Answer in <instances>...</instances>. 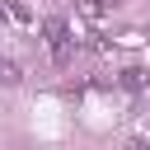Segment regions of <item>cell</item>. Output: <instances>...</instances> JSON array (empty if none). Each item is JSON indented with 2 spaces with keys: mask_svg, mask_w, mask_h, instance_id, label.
Returning a JSON list of instances; mask_svg holds the SVG:
<instances>
[{
  "mask_svg": "<svg viewBox=\"0 0 150 150\" xmlns=\"http://www.w3.org/2000/svg\"><path fill=\"white\" fill-rule=\"evenodd\" d=\"M42 42H52V52H56V47H66V42H75V38H70V23H66L61 14L42 19Z\"/></svg>",
  "mask_w": 150,
  "mask_h": 150,
  "instance_id": "6da1fadb",
  "label": "cell"
},
{
  "mask_svg": "<svg viewBox=\"0 0 150 150\" xmlns=\"http://www.w3.org/2000/svg\"><path fill=\"white\" fill-rule=\"evenodd\" d=\"M108 9H112V0H75V14H80L84 23H103Z\"/></svg>",
  "mask_w": 150,
  "mask_h": 150,
  "instance_id": "7a4b0ae2",
  "label": "cell"
},
{
  "mask_svg": "<svg viewBox=\"0 0 150 150\" xmlns=\"http://www.w3.org/2000/svg\"><path fill=\"white\" fill-rule=\"evenodd\" d=\"M117 84H122L127 94H141V89L150 84V70H145V66H127V70L117 75Z\"/></svg>",
  "mask_w": 150,
  "mask_h": 150,
  "instance_id": "3957f363",
  "label": "cell"
},
{
  "mask_svg": "<svg viewBox=\"0 0 150 150\" xmlns=\"http://www.w3.org/2000/svg\"><path fill=\"white\" fill-rule=\"evenodd\" d=\"M9 19H14V23H33V9H28L23 0H9Z\"/></svg>",
  "mask_w": 150,
  "mask_h": 150,
  "instance_id": "277c9868",
  "label": "cell"
},
{
  "mask_svg": "<svg viewBox=\"0 0 150 150\" xmlns=\"http://www.w3.org/2000/svg\"><path fill=\"white\" fill-rule=\"evenodd\" d=\"M0 80H5V84H19V80H23L19 61H5V66H0Z\"/></svg>",
  "mask_w": 150,
  "mask_h": 150,
  "instance_id": "5b68a950",
  "label": "cell"
},
{
  "mask_svg": "<svg viewBox=\"0 0 150 150\" xmlns=\"http://www.w3.org/2000/svg\"><path fill=\"white\" fill-rule=\"evenodd\" d=\"M52 56H56V66H70V56H75V42H66V47H56Z\"/></svg>",
  "mask_w": 150,
  "mask_h": 150,
  "instance_id": "8992f818",
  "label": "cell"
},
{
  "mask_svg": "<svg viewBox=\"0 0 150 150\" xmlns=\"http://www.w3.org/2000/svg\"><path fill=\"white\" fill-rule=\"evenodd\" d=\"M84 47H89V52H108V38H103V33H89V42H84Z\"/></svg>",
  "mask_w": 150,
  "mask_h": 150,
  "instance_id": "52a82bcc",
  "label": "cell"
},
{
  "mask_svg": "<svg viewBox=\"0 0 150 150\" xmlns=\"http://www.w3.org/2000/svg\"><path fill=\"white\" fill-rule=\"evenodd\" d=\"M127 150H150V141H131V145H127Z\"/></svg>",
  "mask_w": 150,
  "mask_h": 150,
  "instance_id": "ba28073f",
  "label": "cell"
}]
</instances>
